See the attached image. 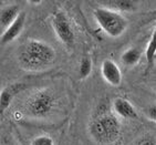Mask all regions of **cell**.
<instances>
[{"label": "cell", "instance_id": "4", "mask_svg": "<svg viewBox=\"0 0 156 145\" xmlns=\"http://www.w3.org/2000/svg\"><path fill=\"white\" fill-rule=\"evenodd\" d=\"M54 106V97L49 90H41L32 94L24 103V111L34 118H43L52 111Z\"/></svg>", "mask_w": 156, "mask_h": 145}, {"label": "cell", "instance_id": "12", "mask_svg": "<svg viewBox=\"0 0 156 145\" xmlns=\"http://www.w3.org/2000/svg\"><path fill=\"white\" fill-rule=\"evenodd\" d=\"M142 57V52L137 48H131L122 53L121 60L126 67H134L140 62Z\"/></svg>", "mask_w": 156, "mask_h": 145}, {"label": "cell", "instance_id": "5", "mask_svg": "<svg viewBox=\"0 0 156 145\" xmlns=\"http://www.w3.org/2000/svg\"><path fill=\"white\" fill-rule=\"evenodd\" d=\"M52 27L61 42L66 45H71L74 42V34L70 21L63 11L54 12L52 17Z\"/></svg>", "mask_w": 156, "mask_h": 145}, {"label": "cell", "instance_id": "16", "mask_svg": "<svg viewBox=\"0 0 156 145\" xmlns=\"http://www.w3.org/2000/svg\"><path fill=\"white\" fill-rule=\"evenodd\" d=\"M134 145H156V140L152 135H144L138 139Z\"/></svg>", "mask_w": 156, "mask_h": 145}, {"label": "cell", "instance_id": "11", "mask_svg": "<svg viewBox=\"0 0 156 145\" xmlns=\"http://www.w3.org/2000/svg\"><path fill=\"white\" fill-rule=\"evenodd\" d=\"M108 9L115 10V11H126L132 12L137 10V2L133 0H112V1H105Z\"/></svg>", "mask_w": 156, "mask_h": 145}, {"label": "cell", "instance_id": "1", "mask_svg": "<svg viewBox=\"0 0 156 145\" xmlns=\"http://www.w3.org/2000/svg\"><path fill=\"white\" fill-rule=\"evenodd\" d=\"M54 60V49L50 44L40 40H28L19 48V65L26 71H43L51 67Z\"/></svg>", "mask_w": 156, "mask_h": 145}, {"label": "cell", "instance_id": "8", "mask_svg": "<svg viewBox=\"0 0 156 145\" xmlns=\"http://www.w3.org/2000/svg\"><path fill=\"white\" fill-rule=\"evenodd\" d=\"M24 89H26V85L23 83H13L1 91L0 93V113L1 114L9 108L10 103L15 99L16 95Z\"/></svg>", "mask_w": 156, "mask_h": 145}, {"label": "cell", "instance_id": "18", "mask_svg": "<svg viewBox=\"0 0 156 145\" xmlns=\"http://www.w3.org/2000/svg\"><path fill=\"white\" fill-rule=\"evenodd\" d=\"M152 19H156V10L152 13Z\"/></svg>", "mask_w": 156, "mask_h": 145}, {"label": "cell", "instance_id": "17", "mask_svg": "<svg viewBox=\"0 0 156 145\" xmlns=\"http://www.w3.org/2000/svg\"><path fill=\"white\" fill-rule=\"evenodd\" d=\"M146 114L150 118V120H152V121H154L156 123V104H152V105L147 108Z\"/></svg>", "mask_w": 156, "mask_h": 145}, {"label": "cell", "instance_id": "3", "mask_svg": "<svg viewBox=\"0 0 156 145\" xmlns=\"http://www.w3.org/2000/svg\"><path fill=\"white\" fill-rule=\"evenodd\" d=\"M93 15L100 28L112 38L122 36L127 29V19L121 12L100 7L94 10Z\"/></svg>", "mask_w": 156, "mask_h": 145}, {"label": "cell", "instance_id": "15", "mask_svg": "<svg viewBox=\"0 0 156 145\" xmlns=\"http://www.w3.org/2000/svg\"><path fill=\"white\" fill-rule=\"evenodd\" d=\"M31 145H54V142L49 135H39L32 140Z\"/></svg>", "mask_w": 156, "mask_h": 145}, {"label": "cell", "instance_id": "10", "mask_svg": "<svg viewBox=\"0 0 156 145\" xmlns=\"http://www.w3.org/2000/svg\"><path fill=\"white\" fill-rule=\"evenodd\" d=\"M20 12L21 11L19 10V6H17V5H11V6L3 8L1 10V13H0V23H1V27H6L7 29L12 22L15 21L16 19L18 18Z\"/></svg>", "mask_w": 156, "mask_h": 145}, {"label": "cell", "instance_id": "14", "mask_svg": "<svg viewBox=\"0 0 156 145\" xmlns=\"http://www.w3.org/2000/svg\"><path fill=\"white\" fill-rule=\"evenodd\" d=\"M92 72V61L89 58H83L80 63V78L87 79Z\"/></svg>", "mask_w": 156, "mask_h": 145}, {"label": "cell", "instance_id": "2", "mask_svg": "<svg viewBox=\"0 0 156 145\" xmlns=\"http://www.w3.org/2000/svg\"><path fill=\"white\" fill-rule=\"evenodd\" d=\"M90 132L96 142L102 144L113 143L120 136V121L111 112H100L91 122Z\"/></svg>", "mask_w": 156, "mask_h": 145}, {"label": "cell", "instance_id": "6", "mask_svg": "<svg viewBox=\"0 0 156 145\" xmlns=\"http://www.w3.org/2000/svg\"><path fill=\"white\" fill-rule=\"evenodd\" d=\"M101 73H102L103 79L112 87H119L122 82V72L114 61H103L101 65Z\"/></svg>", "mask_w": 156, "mask_h": 145}, {"label": "cell", "instance_id": "7", "mask_svg": "<svg viewBox=\"0 0 156 145\" xmlns=\"http://www.w3.org/2000/svg\"><path fill=\"white\" fill-rule=\"evenodd\" d=\"M24 23H26V12L21 11L19 13L18 18L16 19L15 21L12 22L9 27L3 31V34H1V39H0L1 43L7 44V43L12 42L16 38H18L19 34L23 30Z\"/></svg>", "mask_w": 156, "mask_h": 145}, {"label": "cell", "instance_id": "13", "mask_svg": "<svg viewBox=\"0 0 156 145\" xmlns=\"http://www.w3.org/2000/svg\"><path fill=\"white\" fill-rule=\"evenodd\" d=\"M155 55H156V26H155V28H154L152 38H151L148 44H147L146 50H145V57H146L148 67H152V65H153Z\"/></svg>", "mask_w": 156, "mask_h": 145}, {"label": "cell", "instance_id": "9", "mask_svg": "<svg viewBox=\"0 0 156 145\" xmlns=\"http://www.w3.org/2000/svg\"><path fill=\"white\" fill-rule=\"evenodd\" d=\"M113 110H114L115 114L124 118L134 120V118H137L138 116L137 112H136L135 108L132 105V103L123 97H116L113 101Z\"/></svg>", "mask_w": 156, "mask_h": 145}]
</instances>
